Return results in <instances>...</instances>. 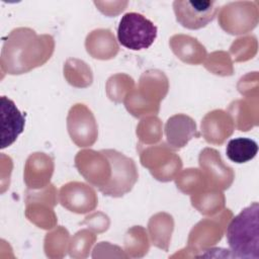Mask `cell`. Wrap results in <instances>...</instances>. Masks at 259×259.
Masks as SVG:
<instances>
[{
    "mask_svg": "<svg viewBox=\"0 0 259 259\" xmlns=\"http://www.w3.org/2000/svg\"><path fill=\"white\" fill-rule=\"evenodd\" d=\"M54 51V40L50 35L38 36L29 28L11 31L4 41L1 54L2 71L21 74L44 64Z\"/></svg>",
    "mask_w": 259,
    "mask_h": 259,
    "instance_id": "obj_1",
    "label": "cell"
},
{
    "mask_svg": "<svg viewBox=\"0 0 259 259\" xmlns=\"http://www.w3.org/2000/svg\"><path fill=\"white\" fill-rule=\"evenodd\" d=\"M258 210V202H253L230 222L226 234L231 257L259 259Z\"/></svg>",
    "mask_w": 259,
    "mask_h": 259,
    "instance_id": "obj_2",
    "label": "cell"
},
{
    "mask_svg": "<svg viewBox=\"0 0 259 259\" xmlns=\"http://www.w3.org/2000/svg\"><path fill=\"white\" fill-rule=\"evenodd\" d=\"M157 32V26L146 16L137 12H128L119 21L117 39L126 49L141 51L153 45Z\"/></svg>",
    "mask_w": 259,
    "mask_h": 259,
    "instance_id": "obj_3",
    "label": "cell"
},
{
    "mask_svg": "<svg viewBox=\"0 0 259 259\" xmlns=\"http://www.w3.org/2000/svg\"><path fill=\"white\" fill-rule=\"evenodd\" d=\"M111 166V175L107 185L100 191L104 195L118 197L128 192L138 179L134 161L114 150H102Z\"/></svg>",
    "mask_w": 259,
    "mask_h": 259,
    "instance_id": "obj_4",
    "label": "cell"
},
{
    "mask_svg": "<svg viewBox=\"0 0 259 259\" xmlns=\"http://www.w3.org/2000/svg\"><path fill=\"white\" fill-rule=\"evenodd\" d=\"M176 20L188 29H199L212 21L219 11L215 1L183 0L174 1Z\"/></svg>",
    "mask_w": 259,
    "mask_h": 259,
    "instance_id": "obj_5",
    "label": "cell"
},
{
    "mask_svg": "<svg viewBox=\"0 0 259 259\" xmlns=\"http://www.w3.org/2000/svg\"><path fill=\"white\" fill-rule=\"evenodd\" d=\"M1 149L11 146L23 132L25 117L15 103L6 96H1Z\"/></svg>",
    "mask_w": 259,
    "mask_h": 259,
    "instance_id": "obj_6",
    "label": "cell"
},
{
    "mask_svg": "<svg viewBox=\"0 0 259 259\" xmlns=\"http://www.w3.org/2000/svg\"><path fill=\"white\" fill-rule=\"evenodd\" d=\"M61 202L71 211L84 213L95 207L96 196L86 184L71 182L61 188Z\"/></svg>",
    "mask_w": 259,
    "mask_h": 259,
    "instance_id": "obj_7",
    "label": "cell"
},
{
    "mask_svg": "<svg viewBox=\"0 0 259 259\" xmlns=\"http://www.w3.org/2000/svg\"><path fill=\"white\" fill-rule=\"evenodd\" d=\"M68 128L72 140L78 145L81 128H83L85 146L92 145L97 136V127L90 110L83 104H76L71 108L68 116Z\"/></svg>",
    "mask_w": 259,
    "mask_h": 259,
    "instance_id": "obj_8",
    "label": "cell"
},
{
    "mask_svg": "<svg viewBox=\"0 0 259 259\" xmlns=\"http://www.w3.org/2000/svg\"><path fill=\"white\" fill-rule=\"evenodd\" d=\"M199 164L204 174L211 179L210 184L219 189L228 188L233 181V171L230 167L224 165L219 153L213 149H204L199 156Z\"/></svg>",
    "mask_w": 259,
    "mask_h": 259,
    "instance_id": "obj_9",
    "label": "cell"
},
{
    "mask_svg": "<svg viewBox=\"0 0 259 259\" xmlns=\"http://www.w3.org/2000/svg\"><path fill=\"white\" fill-rule=\"evenodd\" d=\"M251 5L252 3L250 2H233L225 5L219 16L221 26L232 34L237 22L238 24L235 34L244 33L245 31L253 28L251 25V15L244 16V14L251 12Z\"/></svg>",
    "mask_w": 259,
    "mask_h": 259,
    "instance_id": "obj_10",
    "label": "cell"
},
{
    "mask_svg": "<svg viewBox=\"0 0 259 259\" xmlns=\"http://www.w3.org/2000/svg\"><path fill=\"white\" fill-rule=\"evenodd\" d=\"M165 134L169 146L176 150L184 147L193 137L199 136L193 119L184 114L170 117L165 125Z\"/></svg>",
    "mask_w": 259,
    "mask_h": 259,
    "instance_id": "obj_11",
    "label": "cell"
},
{
    "mask_svg": "<svg viewBox=\"0 0 259 259\" xmlns=\"http://www.w3.org/2000/svg\"><path fill=\"white\" fill-rule=\"evenodd\" d=\"M204 139L208 143L222 144L234 130L231 117L223 110L208 112L201 121Z\"/></svg>",
    "mask_w": 259,
    "mask_h": 259,
    "instance_id": "obj_12",
    "label": "cell"
},
{
    "mask_svg": "<svg viewBox=\"0 0 259 259\" xmlns=\"http://www.w3.org/2000/svg\"><path fill=\"white\" fill-rule=\"evenodd\" d=\"M170 45L175 55L186 63L199 64L206 55L204 47L197 39L190 36L174 35L170 40Z\"/></svg>",
    "mask_w": 259,
    "mask_h": 259,
    "instance_id": "obj_13",
    "label": "cell"
},
{
    "mask_svg": "<svg viewBox=\"0 0 259 259\" xmlns=\"http://www.w3.org/2000/svg\"><path fill=\"white\" fill-rule=\"evenodd\" d=\"M258 152L257 143L248 138H236L231 140L226 149L227 157L235 163L242 164L252 160Z\"/></svg>",
    "mask_w": 259,
    "mask_h": 259,
    "instance_id": "obj_14",
    "label": "cell"
}]
</instances>
